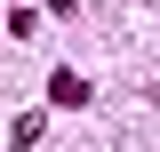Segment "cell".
Returning <instances> with one entry per match:
<instances>
[{
    "mask_svg": "<svg viewBox=\"0 0 160 152\" xmlns=\"http://www.w3.org/2000/svg\"><path fill=\"white\" fill-rule=\"evenodd\" d=\"M48 104L80 112V104H88V80H80V72H48Z\"/></svg>",
    "mask_w": 160,
    "mask_h": 152,
    "instance_id": "6da1fadb",
    "label": "cell"
},
{
    "mask_svg": "<svg viewBox=\"0 0 160 152\" xmlns=\"http://www.w3.org/2000/svg\"><path fill=\"white\" fill-rule=\"evenodd\" d=\"M48 144V120L40 112H16V128H8V152H40Z\"/></svg>",
    "mask_w": 160,
    "mask_h": 152,
    "instance_id": "7a4b0ae2",
    "label": "cell"
},
{
    "mask_svg": "<svg viewBox=\"0 0 160 152\" xmlns=\"http://www.w3.org/2000/svg\"><path fill=\"white\" fill-rule=\"evenodd\" d=\"M152 104H160V88H152Z\"/></svg>",
    "mask_w": 160,
    "mask_h": 152,
    "instance_id": "3957f363",
    "label": "cell"
}]
</instances>
